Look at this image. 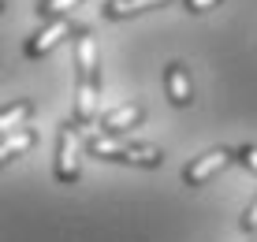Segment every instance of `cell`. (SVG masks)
<instances>
[{
	"mask_svg": "<svg viewBox=\"0 0 257 242\" xmlns=\"http://www.w3.org/2000/svg\"><path fill=\"white\" fill-rule=\"evenodd\" d=\"M235 160L246 168V172L257 175V146H250V142H246V146H238V149H235Z\"/></svg>",
	"mask_w": 257,
	"mask_h": 242,
	"instance_id": "7c38bea8",
	"label": "cell"
},
{
	"mask_svg": "<svg viewBox=\"0 0 257 242\" xmlns=\"http://www.w3.org/2000/svg\"><path fill=\"white\" fill-rule=\"evenodd\" d=\"M238 227H242L246 235H257V198L246 205V212H242V220H238Z\"/></svg>",
	"mask_w": 257,
	"mask_h": 242,
	"instance_id": "4fadbf2b",
	"label": "cell"
},
{
	"mask_svg": "<svg viewBox=\"0 0 257 242\" xmlns=\"http://www.w3.org/2000/svg\"><path fill=\"white\" fill-rule=\"evenodd\" d=\"M164 89H168V101H172L175 108H190L194 89H190V71L183 67V64H168V71H164Z\"/></svg>",
	"mask_w": 257,
	"mask_h": 242,
	"instance_id": "52a82bcc",
	"label": "cell"
},
{
	"mask_svg": "<svg viewBox=\"0 0 257 242\" xmlns=\"http://www.w3.org/2000/svg\"><path fill=\"white\" fill-rule=\"evenodd\" d=\"M183 8H187L190 15H205L212 8H220V0H183Z\"/></svg>",
	"mask_w": 257,
	"mask_h": 242,
	"instance_id": "5bb4252c",
	"label": "cell"
},
{
	"mask_svg": "<svg viewBox=\"0 0 257 242\" xmlns=\"http://www.w3.org/2000/svg\"><path fill=\"white\" fill-rule=\"evenodd\" d=\"M38 142V134L34 131H15V134H4V142H0V160L4 164H12L15 157H23L26 149Z\"/></svg>",
	"mask_w": 257,
	"mask_h": 242,
	"instance_id": "9c48e42d",
	"label": "cell"
},
{
	"mask_svg": "<svg viewBox=\"0 0 257 242\" xmlns=\"http://www.w3.org/2000/svg\"><path fill=\"white\" fill-rule=\"evenodd\" d=\"M78 123H64L60 127V138H56V179L60 183H78L82 175V160H78Z\"/></svg>",
	"mask_w": 257,
	"mask_h": 242,
	"instance_id": "3957f363",
	"label": "cell"
},
{
	"mask_svg": "<svg viewBox=\"0 0 257 242\" xmlns=\"http://www.w3.org/2000/svg\"><path fill=\"white\" fill-rule=\"evenodd\" d=\"M253 242H257V238H253Z\"/></svg>",
	"mask_w": 257,
	"mask_h": 242,
	"instance_id": "9a60e30c",
	"label": "cell"
},
{
	"mask_svg": "<svg viewBox=\"0 0 257 242\" xmlns=\"http://www.w3.org/2000/svg\"><path fill=\"white\" fill-rule=\"evenodd\" d=\"M164 4L168 0H108V4L101 8V15L112 19V23H119V19H131V15L149 12V8H164Z\"/></svg>",
	"mask_w": 257,
	"mask_h": 242,
	"instance_id": "ba28073f",
	"label": "cell"
},
{
	"mask_svg": "<svg viewBox=\"0 0 257 242\" xmlns=\"http://www.w3.org/2000/svg\"><path fill=\"white\" fill-rule=\"evenodd\" d=\"M142 119H146V108H142L138 101H127V104H119V108L97 115V134H112V138H123L127 131L142 127Z\"/></svg>",
	"mask_w": 257,
	"mask_h": 242,
	"instance_id": "5b68a950",
	"label": "cell"
},
{
	"mask_svg": "<svg viewBox=\"0 0 257 242\" xmlns=\"http://www.w3.org/2000/svg\"><path fill=\"white\" fill-rule=\"evenodd\" d=\"M34 112L30 101H15V104H4V112H0V127H4V134H15V131H26L23 119Z\"/></svg>",
	"mask_w": 257,
	"mask_h": 242,
	"instance_id": "30bf717a",
	"label": "cell"
},
{
	"mask_svg": "<svg viewBox=\"0 0 257 242\" xmlns=\"http://www.w3.org/2000/svg\"><path fill=\"white\" fill-rule=\"evenodd\" d=\"M231 160H235V149H209V153L194 157L190 164L183 168V183L187 186H205V183H212V179L224 172Z\"/></svg>",
	"mask_w": 257,
	"mask_h": 242,
	"instance_id": "277c9868",
	"label": "cell"
},
{
	"mask_svg": "<svg viewBox=\"0 0 257 242\" xmlns=\"http://www.w3.org/2000/svg\"><path fill=\"white\" fill-rule=\"evenodd\" d=\"M82 0H41L38 4V15L45 23H52V19H64V15L71 12V8H78Z\"/></svg>",
	"mask_w": 257,
	"mask_h": 242,
	"instance_id": "8fae6325",
	"label": "cell"
},
{
	"mask_svg": "<svg viewBox=\"0 0 257 242\" xmlns=\"http://www.w3.org/2000/svg\"><path fill=\"white\" fill-rule=\"evenodd\" d=\"M75 123H97V97H101V64L90 30L75 34Z\"/></svg>",
	"mask_w": 257,
	"mask_h": 242,
	"instance_id": "6da1fadb",
	"label": "cell"
},
{
	"mask_svg": "<svg viewBox=\"0 0 257 242\" xmlns=\"http://www.w3.org/2000/svg\"><path fill=\"white\" fill-rule=\"evenodd\" d=\"M86 153L97 160H116V164H135V168H161L164 153L157 146H135V142H119L112 134H93L86 142Z\"/></svg>",
	"mask_w": 257,
	"mask_h": 242,
	"instance_id": "7a4b0ae2",
	"label": "cell"
},
{
	"mask_svg": "<svg viewBox=\"0 0 257 242\" xmlns=\"http://www.w3.org/2000/svg\"><path fill=\"white\" fill-rule=\"evenodd\" d=\"M71 30H75V26H71L67 15H64V19H52V23H45L38 34H34V38H26V45H23L26 60H41V56H49V52L56 49V45L64 41Z\"/></svg>",
	"mask_w": 257,
	"mask_h": 242,
	"instance_id": "8992f818",
	"label": "cell"
}]
</instances>
